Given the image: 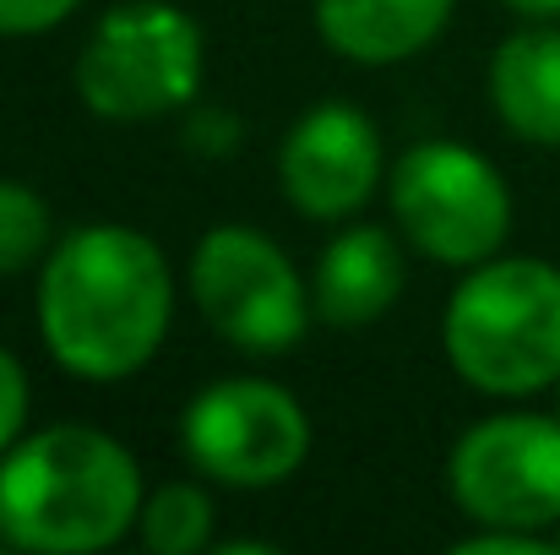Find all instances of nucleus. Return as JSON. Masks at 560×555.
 Returning <instances> with one entry per match:
<instances>
[{
	"mask_svg": "<svg viewBox=\"0 0 560 555\" xmlns=\"http://www.w3.org/2000/svg\"><path fill=\"white\" fill-rule=\"evenodd\" d=\"M402 245L381 223H349L316 262V316L332 327H365L386 316L402 294Z\"/></svg>",
	"mask_w": 560,
	"mask_h": 555,
	"instance_id": "10",
	"label": "nucleus"
},
{
	"mask_svg": "<svg viewBox=\"0 0 560 555\" xmlns=\"http://www.w3.org/2000/svg\"><path fill=\"white\" fill-rule=\"evenodd\" d=\"M556 540H539L528 529H479L468 540H457V555H550Z\"/></svg>",
	"mask_w": 560,
	"mask_h": 555,
	"instance_id": "17",
	"label": "nucleus"
},
{
	"mask_svg": "<svg viewBox=\"0 0 560 555\" xmlns=\"http://www.w3.org/2000/svg\"><path fill=\"white\" fill-rule=\"evenodd\" d=\"M142 469L98 425L66 419L0 458V540L33 555L120 545L142 518Z\"/></svg>",
	"mask_w": 560,
	"mask_h": 555,
	"instance_id": "2",
	"label": "nucleus"
},
{
	"mask_svg": "<svg viewBox=\"0 0 560 555\" xmlns=\"http://www.w3.org/2000/svg\"><path fill=\"white\" fill-rule=\"evenodd\" d=\"M49 201L22 181H0V278L27 273L49 256Z\"/></svg>",
	"mask_w": 560,
	"mask_h": 555,
	"instance_id": "14",
	"label": "nucleus"
},
{
	"mask_svg": "<svg viewBox=\"0 0 560 555\" xmlns=\"http://www.w3.org/2000/svg\"><path fill=\"white\" fill-rule=\"evenodd\" d=\"M381 170H386L381 131L360 104H343V99L311 104L289 126L283 153H278V185L289 207L316 223L354 218L381 185Z\"/></svg>",
	"mask_w": 560,
	"mask_h": 555,
	"instance_id": "9",
	"label": "nucleus"
},
{
	"mask_svg": "<svg viewBox=\"0 0 560 555\" xmlns=\"http://www.w3.org/2000/svg\"><path fill=\"white\" fill-rule=\"evenodd\" d=\"M556 551H560V523H556Z\"/></svg>",
	"mask_w": 560,
	"mask_h": 555,
	"instance_id": "20",
	"label": "nucleus"
},
{
	"mask_svg": "<svg viewBox=\"0 0 560 555\" xmlns=\"http://www.w3.org/2000/svg\"><path fill=\"white\" fill-rule=\"evenodd\" d=\"M190 300L201 322L245 355H289L311 327V284L283 245L250 223H218L190 251Z\"/></svg>",
	"mask_w": 560,
	"mask_h": 555,
	"instance_id": "5",
	"label": "nucleus"
},
{
	"mask_svg": "<svg viewBox=\"0 0 560 555\" xmlns=\"http://www.w3.org/2000/svg\"><path fill=\"white\" fill-rule=\"evenodd\" d=\"M27 425V370L11 349H0V458L22 441Z\"/></svg>",
	"mask_w": 560,
	"mask_h": 555,
	"instance_id": "15",
	"label": "nucleus"
},
{
	"mask_svg": "<svg viewBox=\"0 0 560 555\" xmlns=\"http://www.w3.org/2000/svg\"><path fill=\"white\" fill-rule=\"evenodd\" d=\"M142 545L153 555H196L212 545V496L201 485H159L148 501H142Z\"/></svg>",
	"mask_w": 560,
	"mask_h": 555,
	"instance_id": "13",
	"label": "nucleus"
},
{
	"mask_svg": "<svg viewBox=\"0 0 560 555\" xmlns=\"http://www.w3.org/2000/svg\"><path fill=\"white\" fill-rule=\"evenodd\" d=\"M457 0H316L322 38L360 66H397L419 49H430Z\"/></svg>",
	"mask_w": 560,
	"mask_h": 555,
	"instance_id": "11",
	"label": "nucleus"
},
{
	"mask_svg": "<svg viewBox=\"0 0 560 555\" xmlns=\"http://www.w3.org/2000/svg\"><path fill=\"white\" fill-rule=\"evenodd\" d=\"M490 104L512 137L560 148V27H523L490 55Z\"/></svg>",
	"mask_w": 560,
	"mask_h": 555,
	"instance_id": "12",
	"label": "nucleus"
},
{
	"mask_svg": "<svg viewBox=\"0 0 560 555\" xmlns=\"http://www.w3.org/2000/svg\"><path fill=\"white\" fill-rule=\"evenodd\" d=\"M556 386H560V381H556Z\"/></svg>",
	"mask_w": 560,
	"mask_h": 555,
	"instance_id": "21",
	"label": "nucleus"
},
{
	"mask_svg": "<svg viewBox=\"0 0 560 555\" xmlns=\"http://www.w3.org/2000/svg\"><path fill=\"white\" fill-rule=\"evenodd\" d=\"M386 196L402 240L446 267H479L512 234V190L463 142H413L392 164Z\"/></svg>",
	"mask_w": 560,
	"mask_h": 555,
	"instance_id": "6",
	"label": "nucleus"
},
{
	"mask_svg": "<svg viewBox=\"0 0 560 555\" xmlns=\"http://www.w3.org/2000/svg\"><path fill=\"white\" fill-rule=\"evenodd\" d=\"M223 555H278V545H267V540H229Z\"/></svg>",
	"mask_w": 560,
	"mask_h": 555,
	"instance_id": "19",
	"label": "nucleus"
},
{
	"mask_svg": "<svg viewBox=\"0 0 560 555\" xmlns=\"http://www.w3.org/2000/svg\"><path fill=\"white\" fill-rule=\"evenodd\" d=\"M82 0H0V38H38L66 22Z\"/></svg>",
	"mask_w": 560,
	"mask_h": 555,
	"instance_id": "16",
	"label": "nucleus"
},
{
	"mask_svg": "<svg viewBox=\"0 0 560 555\" xmlns=\"http://www.w3.org/2000/svg\"><path fill=\"white\" fill-rule=\"evenodd\" d=\"M201 88V27L170 0H126L77 55V93L98 120L137 126L186 109Z\"/></svg>",
	"mask_w": 560,
	"mask_h": 555,
	"instance_id": "4",
	"label": "nucleus"
},
{
	"mask_svg": "<svg viewBox=\"0 0 560 555\" xmlns=\"http://www.w3.org/2000/svg\"><path fill=\"white\" fill-rule=\"evenodd\" d=\"M506 5L523 11V16H534V22H539V16H560V0H506Z\"/></svg>",
	"mask_w": 560,
	"mask_h": 555,
	"instance_id": "18",
	"label": "nucleus"
},
{
	"mask_svg": "<svg viewBox=\"0 0 560 555\" xmlns=\"http://www.w3.org/2000/svg\"><path fill=\"white\" fill-rule=\"evenodd\" d=\"M33 311L60 370L82 381H126L170 338L175 273L142 229L88 223L49 245Z\"/></svg>",
	"mask_w": 560,
	"mask_h": 555,
	"instance_id": "1",
	"label": "nucleus"
},
{
	"mask_svg": "<svg viewBox=\"0 0 560 555\" xmlns=\"http://www.w3.org/2000/svg\"><path fill=\"white\" fill-rule=\"evenodd\" d=\"M180 452L196 474L234 485V490H267L300 474L311 452V419L294 392L261 375H229L201 386L180 414Z\"/></svg>",
	"mask_w": 560,
	"mask_h": 555,
	"instance_id": "7",
	"label": "nucleus"
},
{
	"mask_svg": "<svg viewBox=\"0 0 560 555\" xmlns=\"http://www.w3.org/2000/svg\"><path fill=\"white\" fill-rule=\"evenodd\" d=\"M446 485L479 529H556L560 523V414H495L457 436Z\"/></svg>",
	"mask_w": 560,
	"mask_h": 555,
	"instance_id": "8",
	"label": "nucleus"
},
{
	"mask_svg": "<svg viewBox=\"0 0 560 555\" xmlns=\"http://www.w3.org/2000/svg\"><path fill=\"white\" fill-rule=\"evenodd\" d=\"M452 370L490 397H528L560 381V267L490 256L468 267L441 316Z\"/></svg>",
	"mask_w": 560,
	"mask_h": 555,
	"instance_id": "3",
	"label": "nucleus"
}]
</instances>
